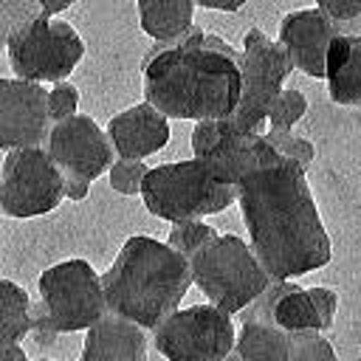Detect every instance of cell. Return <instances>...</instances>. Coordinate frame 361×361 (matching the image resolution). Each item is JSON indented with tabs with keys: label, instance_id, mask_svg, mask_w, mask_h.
Returning <instances> with one entry per match:
<instances>
[{
	"label": "cell",
	"instance_id": "obj_1",
	"mask_svg": "<svg viewBox=\"0 0 361 361\" xmlns=\"http://www.w3.org/2000/svg\"><path fill=\"white\" fill-rule=\"evenodd\" d=\"M237 203L251 251L271 279H296L330 262V237L305 169L279 155L268 138L237 180Z\"/></svg>",
	"mask_w": 361,
	"mask_h": 361
},
{
	"label": "cell",
	"instance_id": "obj_2",
	"mask_svg": "<svg viewBox=\"0 0 361 361\" xmlns=\"http://www.w3.org/2000/svg\"><path fill=\"white\" fill-rule=\"evenodd\" d=\"M144 102L166 118H223L240 99V54L200 25L155 39L144 62Z\"/></svg>",
	"mask_w": 361,
	"mask_h": 361
},
{
	"label": "cell",
	"instance_id": "obj_3",
	"mask_svg": "<svg viewBox=\"0 0 361 361\" xmlns=\"http://www.w3.org/2000/svg\"><path fill=\"white\" fill-rule=\"evenodd\" d=\"M192 285L189 257L147 234L130 237L113 265L102 274V290L110 313H118L144 330L180 307Z\"/></svg>",
	"mask_w": 361,
	"mask_h": 361
},
{
	"label": "cell",
	"instance_id": "obj_4",
	"mask_svg": "<svg viewBox=\"0 0 361 361\" xmlns=\"http://www.w3.org/2000/svg\"><path fill=\"white\" fill-rule=\"evenodd\" d=\"M138 195L144 197L149 214L169 223L217 214L237 203V186L220 183L200 158L147 169Z\"/></svg>",
	"mask_w": 361,
	"mask_h": 361
},
{
	"label": "cell",
	"instance_id": "obj_5",
	"mask_svg": "<svg viewBox=\"0 0 361 361\" xmlns=\"http://www.w3.org/2000/svg\"><path fill=\"white\" fill-rule=\"evenodd\" d=\"M189 268L192 282L206 293L214 307L226 310L228 316L240 313L271 282L251 245L237 234H217L214 240L200 245L189 257Z\"/></svg>",
	"mask_w": 361,
	"mask_h": 361
},
{
	"label": "cell",
	"instance_id": "obj_6",
	"mask_svg": "<svg viewBox=\"0 0 361 361\" xmlns=\"http://www.w3.org/2000/svg\"><path fill=\"white\" fill-rule=\"evenodd\" d=\"M11 71L28 82H59L82 59L85 42L65 20L39 14L14 28L6 39Z\"/></svg>",
	"mask_w": 361,
	"mask_h": 361
},
{
	"label": "cell",
	"instance_id": "obj_7",
	"mask_svg": "<svg viewBox=\"0 0 361 361\" xmlns=\"http://www.w3.org/2000/svg\"><path fill=\"white\" fill-rule=\"evenodd\" d=\"M293 62L288 51L265 31L248 28L240 54V99L231 110V121L245 133H265L268 107L290 76Z\"/></svg>",
	"mask_w": 361,
	"mask_h": 361
},
{
	"label": "cell",
	"instance_id": "obj_8",
	"mask_svg": "<svg viewBox=\"0 0 361 361\" xmlns=\"http://www.w3.org/2000/svg\"><path fill=\"white\" fill-rule=\"evenodd\" d=\"M234 336L231 316L209 302L164 316L152 327V347L169 361H220L231 355Z\"/></svg>",
	"mask_w": 361,
	"mask_h": 361
},
{
	"label": "cell",
	"instance_id": "obj_9",
	"mask_svg": "<svg viewBox=\"0 0 361 361\" xmlns=\"http://www.w3.org/2000/svg\"><path fill=\"white\" fill-rule=\"evenodd\" d=\"M65 172L42 147L8 149L0 172V212L8 217H39L62 203Z\"/></svg>",
	"mask_w": 361,
	"mask_h": 361
},
{
	"label": "cell",
	"instance_id": "obj_10",
	"mask_svg": "<svg viewBox=\"0 0 361 361\" xmlns=\"http://www.w3.org/2000/svg\"><path fill=\"white\" fill-rule=\"evenodd\" d=\"M37 288L59 333L87 330L96 319L107 313L102 276L87 259H65L51 265L39 274Z\"/></svg>",
	"mask_w": 361,
	"mask_h": 361
},
{
	"label": "cell",
	"instance_id": "obj_11",
	"mask_svg": "<svg viewBox=\"0 0 361 361\" xmlns=\"http://www.w3.org/2000/svg\"><path fill=\"white\" fill-rule=\"evenodd\" d=\"M265 144L262 133H245L240 130L231 116L223 118H197L192 130V152L206 164V169L220 183H234L243 178V172L259 158V149Z\"/></svg>",
	"mask_w": 361,
	"mask_h": 361
},
{
	"label": "cell",
	"instance_id": "obj_12",
	"mask_svg": "<svg viewBox=\"0 0 361 361\" xmlns=\"http://www.w3.org/2000/svg\"><path fill=\"white\" fill-rule=\"evenodd\" d=\"M48 155L65 175H79L87 180H96L104 169L113 164V144L110 135L90 118V116H68L62 121H54L48 130Z\"/></svg>",
	"mask_w": 361,
	"mask_h": 361
},
{
	"label": "cell",
	"instance_id": "obj_13",
	"mask_svg": "<svg viewBox=\"0 0 361 361\" xmlns=\"http://www.w3.org/2000/svg\"><path fill=\"white\" fill-rule=\"evenodd\" d=\"M48 130V90L42 82L0 79V149L39 147Z\"/></svg>",
	"mask_w": 361,
	"mask_h": 361
},
{
	"label": "cell",
	"instance_id": "obj_14",
	"mask_svg": "<svg viewBox=\"0 0 361 361\" xmlns=\"http://www.w3.org/2000/svg\"><path fill=\"white\" fill-rule=\"evenodd\" d=\"M336 25L319 8H299L282 17L279 23V45L288 51L293 68L313 79H324V56L327 45L336 37Z\"/></svg>",
	"mask_w": 361,
	"mask_h": 361
},
{
	"label": "cell",
	"instance_id": "obj_15",
	"mask_svg": "<svg viewBox=\"0 0 361 361\" xmlns=\"http://www.w3.org/2000/svg\"><path fill=\"white\" fill-rule=\"evenodd\" d=\"M110 144L121 158H147L166 147L169 141V118L152 107L149 102L133 104L116 113L107 124Z\"/></svg>",
	"mask_w": 361,
	"mask_h": 361
},
{
	"label": "cell",
	"instance_id": "obj_16",
	"mask_svg": "<svg viewBox=\"0 0 361 361\" xmlns=\"http://www.w3.org/2000/svg\"><path fill=\"white\" fill-rule=\"evenodd\" d=\"M85 361H144L147 358V330L118 313H104L87 327Z\"/></svg>",
	"mask_w": 361,
	"mask_h": 361
},
{
	"label": "cell",
	"instance_id": "obj_17",
	"mask_svg": "<svg viewBox=\"0 0 361 361\" xmlns=\"http://www.w3.org/2000/svg\"><path fill=\"white\" fill-rule=\"evenodd\" d=\"M324 79L336 104H361V34H336L330 39Z\"/></svg>",
	"mask_w": 361,
	"mask_h": 361
},
{
	"label": "cell",
	"instance_id": "obj_18",
	"mask_svg": "<svg viewBox=\"0 0 361 361\" xmlns=\"http://www.w3.org/2000/svg\"><path fill=\"white\" fill-rule=\"evenodd\" d=\"M231 353L245 361H288V330L262 319H245Z\"/></svg>",
	"mask_w": 361,
	"mask_h": 361
},
{
	"label": "cell",
	"instance_id": "obj_19",
	"mask_svg": "<svg viewBox=\"0 0 361 361\" xmlns=\"http://www.w3.org/2000/svg\"><path fill=\"white\" fill-rule=\"evenodd\" d=\"M141 28L152 39H172L192 25L195 0H135Z\"/></svg>",
	"mask_w": 361,
	"mask_h": 361
},
{
	"label": "cell",
	"instance_id": "obj_20",
	"mask_svg": "<svg viewBox=\"0 0 361 361\" xmlns=\"http://www.w3.org/2000/svg\"><path fill=\"white\" fill-rule=\"evenodd\" d=\"M31 299L28 293L11 282L0 279V341H23L31 330Z\"/></svg>",
	"mask_w": 361,
	"mask_h": 361
},
{
	"label": "cell",
	"instance_id": "obj_21",
	"mask_svg": "<svg viewBox=\"0 0 361 361\" xmlns=\"http://www.w3.org/2000/svg\"><path fill=\"white\" fill-rule=\"evenodd\" d=\"M336 350L316 327L288 330V361H333Z\"/></svg>",
	"mask_w": 361,
	"mask_h": 361
},
{
	"label": "cell",
	"instance_id": "obj_22",
	"mask_svg": "<svg viewBox=\"0 0 361 361\" xmlns=\"http://www.w3.org/2000/svg\"><path fill=\"white\" fill-rule=\"evenodd\" d=\"M214 237H217L214 226L203 223V217H189V220H175V223H172L166 243H169L172 248H178L180 254L192 257L200 245H206V243L214 240Z\"/></svg>",
	"mask_w": 361,
	"mask_h": 361
},
{
	"label": "cell",
	"instance_id": "obj_23",
	"mask_svg": "<svg viewBox=\"0 0 361 361\" xmlns=\"http://www.w3.org/2000/svg\"><path fill=\"white\" fill-rule=\"evenodd\" d=\"M307 113V99L302 90H279L276 99L268 107V124L279 130H290L302 116Z\"/></svg>",
	"mask_w": 361,
	"mask_h": 361
},
{
	"label": "cell",
	"instance_id": "obj_24",
	"mask_svg": "<svg viewBox=\"0 0 361 361\" xmlns=\"http://www.w3.org/2000/svg\"><path fill=\"white\" fill-rule=\"evenodd\" d=\"M265 138H268V144L279 152V155H285V158H293L302 169H307L310 166V161L316 158V147L307 141V138H299V135H293L290 130H279V127H268L265 133H262Z\"/></svg>",
	"mask_w": 361,
	"mask_h": 361
},
{
	"label": "cell",
	"instance_id": "obj_25",
	"mask_svg": "<svg viewBox=\"0 0 361 361\" xmlns=\"http://www.w3.org/2000/svg\"><path fill=\"white\" fill-rule=\"evenodd\" d=\"M147 164L141 158H116L110 164V186L118 195H138L141 192V180L147 175Z\"/></svg>",
	"mask_w": 361,
	"mask_h": 361
},
{
	"label": "cell",
	"instance_id": "obj_26",
	"mask_svg": "<svg viewBox=\"0 0 361 361\" xmlns=\"http://www.w3.org/2000/svg\"><path fill=\"white\" fill-rule=\"evenodd\" d=\"M76 107H79V90L65 79L54 82V87L48 90V116H51V121H62V118L73 116Z\"/></svg>",
	"mask_w": 361,
	"mask_h": 361
},
{
	"label": "cell",
	"instance_id": "obj_27",
	"mask_svg": "<svg viewBox=\"0 0 361 361\" xmlns=\"http://www.w3.org/2000/svg\"><path fill=\"white\" fill-rule=\"evenodd\" d=\"M28 313H31V330H28L31 341H34L39 350H51V347L56 344L59 330L54 327V322H51V313H48L45 302L39 299L37 305H31V307H28Z\"/></svg>",
	"mask_w": 361,
	"mask_h": 361
},
{
	"label": "cell",
	"instance_id": "obj_28",
	"mask_svg": "<svg viewBox=\"0 0 361 361\" xmlns=\"http://www.w3.org/2000/svg\"><path fill=\"white\" fill-rule=\"evenodd\" d=\"M310 293V302L316 307V316H319V330H330L333 327V316H336V307H338V293L324 288V285H316V288H307Z\"/></svg>",
	"mask_w": 361,
	"mask_h": 361
},
{
	"label": "cell",
	"instance_id": "obj_29",
	"mask_svg": "<svg viewBox=\"0 0 361 361\" xmlns=\"http://www.w3.org/2000/svg\"><path fill=\"white\" fill-rule=\"evenodd\" d=\"M316 8L333 23H344L361 14V0H316Z\"/></svg>",
	"mask_w": 361,
	"mask_h": 361
},
{
	"label": "cell",
	"instance_id": "obj_30",
	"mask_svg": "<svg viewBox=\"0 0 361 361\" xmlns=\"http://www.w3.org/2000/svg\"><path fill=\"white\" fill-rule=\"evenodd\" d=\"M90 183L87 178H79V175H65V186H62V195L68 200H85L87 192H90Z\"/></svg>",
	"mask_w": 361,
	"mask_h": 361
},
{
	"label": "cell",
	"instance_id": "obj_31",
	"mask_svg": "<svg viewBox=\"0 0 361 361\" xmlns=\"http://www.w3.org/2000/svg\"><path fill=\"white\" fill-rule=\"evenodd\" d=\"M0 361H25V350L20 341H0Z\"/></svg>",
	"mask_w": 361,
	"mask_h": 361
},
{
	"label": "cell",
	"instance_id": "obj_32",
	"mask_svg": "<svg viewBox=\"0 0 361 361\" xmlns=\"http://www.w3.org/2000/svg\"><path fill=\"white\" fill-rule=\"evenodd\" d=\"M248 0H195V6H203V8H214V11H237L243 8Z\"/></svg>",
	"mask_w": 361,
	"mask_h": 361
},
{
	"label": "cell",
	"instance_id": "obj_33",
	"mask_svg": "<svg viewBox=\"0 0 361 361\" xmlns=\"http://www.w3.org/2000/svg\"><path fill=\"white\" fill-rule=\"evenodd\" d=\"M39 3V8H42V14H48V17H56L59 11H65L68 6H73L76 0H37Z\"/></svg>",
	"mask_w": 361,
	"mask_h": 361
}]
</instances>
